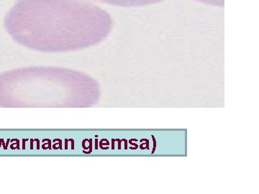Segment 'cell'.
I'll use <instances>...</instances> for the list:
<instances>
[{
    "label": "cell",
    "instance_id": "obj_1",
    "mask_svg": "<svg viewBox=\"0 0 259 194\" xmlns=\"http://www.w3.org/2000/svg\"><path fill=\"white\" fill-rule=\"evenodd\" d=\"M111 15L80 0H18L5 18L17 41L44 51L90 46L108 35Z\"/></svg>",
    "mask_w": 259,
    "mask_h": 194
},
{
    "label": "cell",
    "instance_id": "obj_2",
    "mask_svg": "<svg viewBox=\"0 0 259 194\" xmlns=\"http://www.w3.org/2000/svg\"><path fill=\"white\" fill-rule=\"evenodd\" d=\"M106 4L115 5L119 7H143L146 5L157 4L164 0H96Z\"/></svg>",
    "mask_w": 259,
    "mask_h": 194
},
{
    "label": "cell",
    "instance_id": "obj_3",
    "mask_svg": "<svg viewBox=\"0 0 259 194\" xmlns=\"http://www.w3.org/2000/svg\"><path fill=\"white\" fill-rule=\"evenodd\" d=\"M197 1L217 7H223L224 5V0H197Z\"/></svg>",
    "mask_w": 259,
    "mask_h": 194
}]
</instances>
